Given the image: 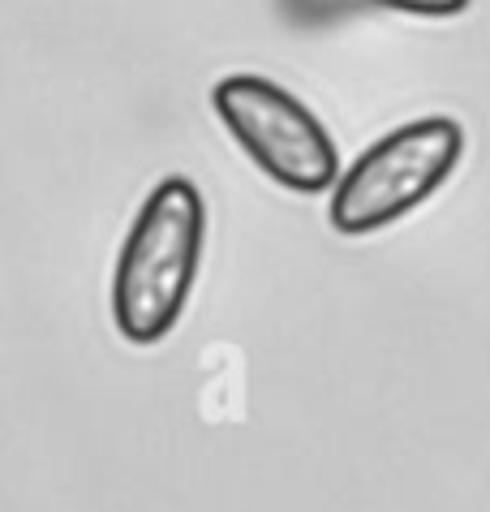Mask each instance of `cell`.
Segmentation results:
<instances>
[{
	"label": "cell",
	"instance_id": "cell-1",
	"mask_svg": "<svg viewBox=\"0 0 490 512\" xmlns=\"http://www.w3.org/2000/svg\"><path fill=\"white\" fill-rule=\"evenodd\" d=\"M207 241V207L194 181L164 177L125 233L112 276V319L129 345H160L194 293Z\"/></svg>",
	"mask_w": 490,
	"mask_h": 512
},
{
	"label": "cell",
	"instance_id": "cell-2",
	"mask_svg": "<svg viewBox=\"0 0 490 512\" xmlns=\"http://www.w3.org/2000/svg\"><path fill=\"white\" fill-rule=\"evenodd\" d=\"M465 151V134L448 117H422L379 138L353 160V168L331 186V229L344 237H366L405 220L452 177Z\"/></svg>",
	"mask_w": 490,
	"mask_h": 512
},
{
	"label": "cell",
	"instance_id": "cell-3",
	"mask_svg": "<svg viewBox=\"0 0 490 512\" xmlns=\"http://www.w3.org/2000/svg\"><path fill=\"white\" fill-rule=\"evenodd\" d=\"M211 104L224 130L241 142V151L284 190L323 194L336 186V142L297 95L258 74H228L224 82H215Z\"/></svg>",
	"mask_w": 490,
	"mask_h": 512
},
{
	"label": "cell",
	"instance_id": "cell-4",
	"mask_svg": "<svg viewBox=\"0 0 490 512\" xmlns=\"http://www.w3.org/2000/svg\"><path fill=\"white\" fill-rule=\"evenodd\" d=\"M370 5L409 13V18H456L460 9H469V0H370Z\"/></svg>",
	"mask_w": 490,
	"mask_h": 512
}]
</instances>
